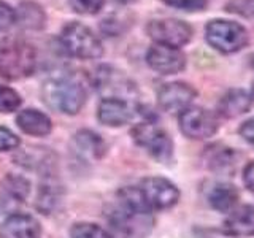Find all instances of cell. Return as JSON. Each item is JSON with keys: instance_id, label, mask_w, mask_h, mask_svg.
Instances as JSON below:
<instances>
[{"instance_id": "6da1fadb", "label": "cell", "mask_w": 254, "mask_h": 238, "mask_svg": "<svg viewBox=\"0 0 254 238\" xmlns=\"http://www.w3.org/2000/svg\"><path fill=\"white\" fill-rule=\"evenodd\" d=\"M37 51L27 40L19 37L0 38V76L18 81L30 76L35 70Z\"/></svg>"}, {"instance_id": "7a4b0ae2", "label": "cell", "mask_w": 254, "mask_h": 238, "mask_svg": "<svg viewBox=\"0 0 254 238\" xmlns=\"http://www.w3.org/2000/svg\"><path fill=\"white\" fill-rule=\"evenodd\" d=\"M43 100L50 108L64 115H76L86 103V89L71 76L53 78L43 84Z\"/></svg>"}, {"instance_id": "3957f363", "label": "cell", "mask_w": 254, "mask_h": 238, "mask_svg": "<svg viewBox=\"0 0 254 238\" xmlns=\"http://www.w3.org/2000/svg\"><path fill=\"white\" fill-rule=\"evenodd\" d=\"M61 43L70 56L78 59H99L103 54L100 38L81 22H68L61 32Z\"/></svg>"}, {"instance_id": "277c9868", "label": "cell", "mask_w": 254, "mask_h": 238, "mask_svg": "<svg viewBox=\"0 0 254 238\" xmlns=\"http://www.w3.org/2000/svg\"><path fill=\"white\" fill-rule=\"evenodd\" d=\"M206 42L222 54H234L248 45V32L235 21L213 19L205 29Z\"/></svg>"}, {"instance_id": "5b68a950", "label": "cell", "mask_w": 254, "mask_h": 238, "mask_svg": "<svg viewBox=\"0 0 254 238\" xmlns=\"http://www.w3.org/2000/svg\"><path fill=\"white\" fill-rule=\"evenodd\" d=\"M132 137L138 146L146 149L159 162L170 161L173 154V141L170 135L156 122L145 121L137 124L132 129Z\"/></svg>"}, {"instance_id": "8992f818", "label": "cell", "mask_w": 254, "mask_h": 238, "mask_svg": "<svg viewBox=\"0 0 254 238\" xmlns=\"http://www.w3.org/2000/svg\"><path fill=\"white\" fill-rule=\"evenodd\" d=\"M148 35L156 42V45L169 46L180 50L192 38V27L188 22L175 18L153 19L146 26Z\"/></svg>"}, {"instance_id": "52a82bcc", "label": "cell", "mask_w": 254, "mask_h": 238, "mask_svg": "<svg viewBox=\"0 0 254 238\" xmlns=\"http://www.w3.org/2000/svg\"><path fill=\"white\" fill-rule=\"evenodd\" d=\"M137 187L143 197V202H145L151 213L159 210H169L177 205L180 200L178 187L165 178H159V177L145 178Z\"/></svg>"}, {"instance_id": "ba28073f", "label": "cell", "mask_w": 254, "mask_h": 238, "mask_svg": "<svg viewBox=\"0 0 254 238\" xmlns=\"http://www.w3.org/2000/svg\"><path fill=\"white\" fill-rule=\"evenodd\" d=\"M180 129L188 138L205 140L218 132V119L202 107H189L180 113Z\"/></svg>"}, {"instance_id": "9c48e42d", "label": "cell", "mask_w": 254, "mask_h": 238, "mask_svg": "<svg viewBox=\"0 0 254 238\" xmlns=\"http://www.w3.org/2000/svg\"><path fill=\"white\" fill-rule=\"evenodd\" d=\"M197 91L192 86L183 81L167 83L157 92V102L167 113H181L192 105Z\"/></svg>"}, {"instance_id": "30bf717a", "label": "cell", "mask_w": 254, "mask_h": 238, "mask_svg": "<svg viewBox=\"0 0 254 238\" xmlns=\"http://www.w3.org/2000/svg\"><path fill=\"white\" fill-rule=\"evenodd\" d=\"M146 62L154 71L161 75H175L185 70L186 56L175 48L154 45L146 53Z\"/></svg>"}, {"instance_id": "8fae6325", "label": "cell", "mask_w": 254, "mask_h": 238, "mask_svg": "<svg viewBox=\"0 0 254 238\" xmlns=\"http://www.w3.org/2000/svg\"><path fill=\"white\" fill-rule=\"evenodd\" d=\"M95 87L103 95V99L116 97V99H127V95L135 92V86L127 79L121 71H115L110 67L99 68L95 75Z\"/></svg>"}, {"instance_id": "7c38bea8", "label": "cell", "mask_w": 254, "mask_h": 238, "mask_svg": "<svg viewBox=\"0 0 254 238\" xmlns=\"http://www.w3.org/2000/svg\"><path fill=\"white\" fill-rule=\"evenodd\" d=\"M135 116V107L130 100L126 99H103L97 110V118L100 124L110 127H119L129 124Z\"/></svg>"}, {"instance_id": "4fadbf2b", "label": "cell", "mask_w": 254, "mask_h": 238, "mask_svg": "<svg viewBox=\"0 0 254 238\" xmlns=\"http://www.w3.org/2000/svg\"><path fill=\"white\" fill-rule=\"evenodd\" d=\"M38 221L30 214L14 213L0 226V238H40Z\"/></svg>"}, {"instance_id": "5bb4252c", "label": "cell", "mask_w": 254, "mask_h": 238, "mask_svg": "<svg viewBox=\"0 0 254 238\" xmlns=\"http://www.w3.org/2000/svg\"><path fill=\"white\" fill-rule=\"evenodd\" d=\"M224 232L232 237H254V206L245 205L230 211L224 221Z\"/></svg>"}, {"instance_id": "9a60e30c", "label": "cell", "mask_w": 254, "mask_h": 238, "mask_svg": "<svg viewBox=\"0 0 254 238\" xmlns=\"http://www.w3.org/2000/svg\"><path fill=\"white\" fill-rule=\"evenodd\" d=\"M16 122H18V127L24 133L32 135V137H45L53 129V122L50 116L43 113V111L32 110V108L21 111L16 116Z\"/></svg>"}, {"instance_id": "2e32d148", "label": "cell", "mask_w": 254, "mask_h": 238, "mask_svg": "<svg viewBox=\"0 0 254 238\" xmlns=\"http://www.w3.org/2000/svg\"><path fill=\"white\" fill-rule=\"evenodd\" d=\"M251 107V97L243 89H230L227 91L218 103V113L222 118L234 119L245 115Z\"/></svg>"}, {"instance_id": "e0dca14e", "label": "cell", "mask_w": 254, "mask_h": 238, "mask_svg": "<svg viewBox=\"0 0 254 238\" xmlns=\"http://www.w3.org/2000/svg\"><path fill=\"white\" fill-rule=\"evenodd\" d=\"M14 21L24 29L40 30L46 24V13L35 2H21L18 10H14Z\"/></svg>"}, {"instance_id": "ac0fdd59", "label": "cell", "mask_w": 254, "mask_h": 238, "mask_svg": "<svg viewBox=\"0 0 254 238\" xmlns=\"http://www.w3.org/2000/svg\"><path fill=\"white\" fill-rule=\"evenodd\" d=\"M210 205L221 213H230L238 202V190L232 184H218L210 192Z\"/></svg>"}, {"instance_id": "d6986e66", "label": "cell", "mask_w": 254, "mask_h": 238, "mask_svg": "<svg viewBox=\"0 0 254 238\" xmlns=\"http://www.w3.org/2000/svg\"><path fill=\"white\" fill-rule=\"evenodd\" d=\"M2 187L5 190V194L14 198L16 202H24L30 192L29 181L22 177H16V175H8V177L3 179Z\"/></svg>"}, {"instance_id": "ffe728a7", "label": "cell", "mask_w": 254, "mask_h": 238, "mask_svg": "<svg viewBox=\"0 0 254 238\" xmlns=\"http://www.w3.org/2000/svg\"><path fill=\"white\" fill-rule=\"evenodd\" d=\"M75 143H76L78 149H81L83 153L91 154L94 157H97L100 151L105 149L102 138L99 137L97 133H94L91 130H81V132H78L76 137H75Z\"/></svg>"}, {"instance_id": "44dd1931", "label": "cell", "mask_w": 254, "mask_h": 238, "mask_svg": "<svg viewBox=\"0 0 254 238\" xmlns=\"http://www.w3.org/2000/svg\"><path fill=\"white\" fill-rule=\"evenodd\" d=\"M71 238H115L108 230L92 222H76L70 229Z\"/></svg>"}, {"instance_id": "7402d4cb", "label": "cell", "mask_w": 254, "mask_h": 238, "mask_svg": "<svg viewBox=\"0 0 254 238\" xmlns=\"http://www.w3.org/2000/svg\"><path fill=\"white\" fill-rule=\"evenodd\" d=\"M210 149H218V151H211V156L208 157V162L211 165L213 170H232L235 165V159H234V151L230 148H216L213 146Z\"/></svg>"}, {"instance_id": "603a6c76", "label": "cell", "mask_w": 254, "mask_h": 238, "mask_svg": "<svg viewBox=\"0 0 254 238\" xmlns=\"http://www.w3.org/2000/svg\"><path fill=\"white\" fill-rule=\"evenodd\" d=\"M22 103L21 95L8 86L0 84V113H11L16 111Z\"/></svg>"}, {"instance_id": "cb8c5ba5", "label": "cell", "mask_w": 254, "mask_h": 238, "mask_svg": "<svg viewBox=\"0 0 254 238\" xmlns=\"http://www.w3.org/2000/svg\"><path fill=\"white\" fill-rule=\"evenodd\" d=\"M68 3L79 14H97L105 5V0H68Z\"/></svg>"}, {"instance_id": "d4e9b609", "label": "cell", "mask_w": 254, "mask_h": 238, "mask_svg": "<svg viewBox=\"0 0 254 238\" xmlns=\"http://www.w3.org/2000/svg\"><path fill=\"white\" fill-rule=\"evenodd\" d=\"M226 11L243 18H254V0H229L226 3Z\"/></svg>"}, {"instance_id": "484cf974", "label": "cell", "mask_w": 254, "mask_h": 238, "mask_svg": "<svg viewBox=\"0 0 254 238\" xmlns=\"http://www.w3.org/2000/svg\"><path fill=\"white\" fill-rule=\"evenodd\" d=\"M162 2L183 11H200L206 6L208 0H162Z\"/></svg>"}, {"instance_id": "4316f807", "label": "cell", "mask_w": 254, "mask_h": 238, "mask_svg": "<svg viewBox=\"0 0 254 238\" xmlns=\"http://www.w3.org/2000/svg\"><path fill=\"white\" fill-rule=\"evenodd\" d=\"M19 138L16 135L5 129V127H0V153H5V151H11L19 146Z\"/></svg>"}, {"instance_id": "83f0119b", "label": "cell", "mask_w": 254, "mask_h": 238, "mask_svg": "<svg viewBox=\"0 0 254 238\" xmlns=\"http://www.w3.org/2000/svg\"><path fill=\"white\" fill-rule=\"evenodd\" d=\"M13 22H14V10L5 2H0V32L8 29Z\"/></svg>"}, {"instance_id": "f1b7e54d", "label": "cell", "mask_w": 254, "mask_h": 238, "mask_svg": "<svg viewBox=\"0 0 254 238\" xmlns=\"http://www.w3.org/2000/svg\"><path fill=\"white\" fill-rule=\"evenodd\" d=\"M242 137L250 143L251 146H254V118L253 119H248V121H245L240 129H238Z\"/></svg>"}, {"instance_id": "f546056e", "label": "cell", "mask_w": 254, "mask_h": 238, "mask_svg": "<svg viewBox=\"0 0 254 238\" xmlns=\"http://www.w3.org/2000/svg\"><path fill=\"white\" fill-rule=\"evenodd\" d=\"M243 181L246 187H248L251 192H254V162H250L245 167L243 170Z\"/></svg>"}, {"instance_id": "4dcf8cb0", "label": "cell", "mask_w": 254, "mask_h": 238, "mask_svg": "<svg viewBox=\"0 0 254 238\" xmlns=\"http://www.w3.org/2000/svg\"><path fill=\"white\" fill-rule=\"evenodd\" d=\"M250 97H251V103H254V83H253V87H251V95H250Z\"/></svg>"}, {"instance_id": "1f68e13d", "label": "cell", "mask_w": 254, "mask_h": 238, "mask_svg": "<svg viewBox=\"0 0 254 238\" xmlns=\"http://www.w3.org/2000/svg\"><path fill=\"white\" fill-rule=\"evenodd\" d=\"M119 3H132V2H135V0H118Z\"/></svg>"}]
</instances>
